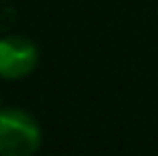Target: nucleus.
<instances>
[{"label":"nucleus","instance_id":"nucleus-1","mask_svg":"<svg viewBox=\"0 0 158 156\" xmlns=\"http://www.w3.org/2000/svg\"><path fill=\"white\" fill-rule=\"evenodd\" d=\"M41 145L36 120L22 109L0 111V156H32Z\"/></svg>","mask_w":158,"mask_h":156},{"label":"nucleus","instance_id":"nucleus-2","mask_svg":"<svg viewBox=\"0 0 158 156\" xmlns=\"http://www.w3.org/2000/svg\"><path fill=\"white\" fill-rule=\"evenodd\" d=\"M39 52L24 36L0 39V77L22 79L36 66Z\"/></svg>","mask_w":158,"mask_h":156}]
</instances>
